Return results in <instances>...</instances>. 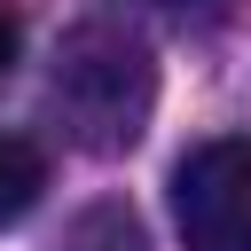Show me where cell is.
<instances>
[{
    "mask_svg": "<svg viewBox=\"0 0 251 251\" xmlns=\"http://www.w3.org/2000/svg\"><path fill=\"white\" fill-rule=\"evenodd\" d=\"M47 196V149L24 133H0V227H16Z\"/></svg>",
    "mask_w": 251,
    "mask_h": 251,
    "instance_id": "277c9868",
    "label": "cell"
},
{
    "mask_svg": "<svg viewBox=\"0 0 251 251\" xmlns=\"http://www.w3.org/2000/svg\"><path fill=\"white\" fill-rule=\"evenodd\" d=\"M47 102L63 118V133L86 149V157H118L149 133V110H157V55L141 31L126 24H71L63 47H55V71H47Z\"/></svg>",
    "mask_w": 251,
    "mask_h": 251,
    "instance_id": "6da1fadb",
    "label": "cell"
},
{
    "mask_svg": "<svg viewBox=\"0 0 251 251\" xmlns=\"http://www.w3.org/2000/svg\"><path fill=\"white\" fill-rule=\"evenodd\" d=\"M16 55H24V24H16V16L0 8V78L16 71Z\"/></svg>",
    "mask_w": 251,
    "mask_h": 251,
    "instance_id": "5b68a950",
    "label": "cell"
},
{
    "mask_svg": "<svg viewBox=\"0 0 251 251\" xmlns=\"http://www.w3.org/2000/svg\"><path fill=\"white\" fill-rule=\"evenodd\" d=\"M165 8H188V0H165Z\"/></svg>",
    "mask_w": 251,
    "mask_h": 251,
    "instance_id": "8992f818",
    "label": "cell"
},
{
    "mask_svg": "<svg viewBox=\"0 0 251 251\" xmlns=\"http://www.w3.org/2000/svg\"><path fill=\"white\" fill-rule=\"evenodd\" d=\"M173 220L188 251H251V141L220 133L173 165Z\"/></svg>",
    "mask_w": 251,
    "mask_h": 251,
    "instance_id": "7a4b0ae2",
    "label": "cell"
},
{
    "mask_svg": "<svg viewBox=\"0 0 251 251\" xmlns=\"http://www.w3.org/2000/svg\"><path fill=\"white\" fill-rule=\"evenodd\" d=\"M63 251H149V227H141V212L126 196H102L63 227Z\"/></svg>",
    "mask_w": 251,
    "mask_h": 251,
    "instance_id": "3957f363",
    "label": "cell"
}]
</instances>
